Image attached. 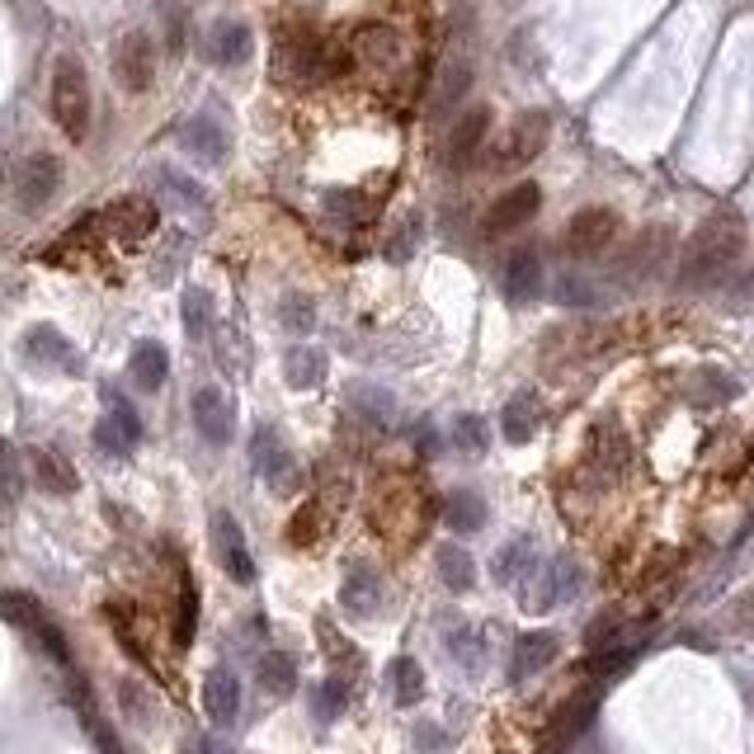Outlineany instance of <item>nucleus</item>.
Masks as SVG:
<instances>
[{"label": "nucleus", "instance_id": "nucleus-1", "mask_svg": "<svg viewBox=\"0 0 754 754\" xmlns=\"http://www.w3.org/2000/svg\"><path fill=\"white\" fill-rule=\"evenodd\" d=\"M741 255H745V217L721 208V213L707 217V222L694 231V241L684 245L679 283L684 288H712V283H721L735 270Z\"/></svg>", "mask_w": 754, "mask_h": 754}, {"label": "nucleus", "instance_id": "nucleus-2", "mask_svg": "<svg viewBox=\"0 0 754 754\" xmlns=\"http://www.w3.org/2000/svg\"><path fill=\"white\" fill-rule=\"evenodd\" d=\"M424 518H430V495H424L420 477H411V471H387V481L377 485V500H373L377 533L411 542V538H420Z\"/></svg>", "mask_w": 754, "mask_h": 754}, {"label": "nucleus", "instance_id": "nucleus-3", "mask_svg": "<svg viewBox=\"0 0 754 754\" xmlns=\"http://www.w3.org/2000/svg\"><path fill=\"white\" fill-rule=\"evenodd\" d=\"M53 118L71 141H85L90 133V81L76 57H61L53 71Z\"/></svg>", "mask_w": 754, "mask_h": 754}, {"label": "nucleus", "instance_id": "nucleus-4", "mask_svg": "<svg viewBox=\"0 0 754 754\" xmlns=\"http://www.w3.org/2000/svg\"><path fill=\"white\" fill-rule=\"evenodd\" d=\"M20 358L34 373H67V377H81V350L61 335L57 325H28L24 340H20Z\"/></svg>", "mask_w": 754, "mask_h": 754}, {"label": "nucleus", "instance_id": "nucleus-5", "mask_svg": "<svg viewBox=\"0 0 754 754\" xmlns=\"http://www.w3.org/2000/svg\"><path fill=\"white\" fill-rule=\"evenodd\" d=\"M208 533H213V557H217V566H222L236 585H250V580H255V561H250V547H245L241 524H236L227 510H213Z\"/></svg>", "mask_w": 754, "mask_h": 754}, {"label": "nucleus", "instance_id": "nucleus-6", "mask_svg": "<svg viewBox=\"0 0 754 754\" xmlns=\"http://www.w3.org/2000/svg\"><path fill=\"white\" fill-rule=\"evenodd\" d=\"M618 213L613 208H585L571 217V227H566V250H571L575 260H590V255H604V250L618 241Z\"/></svg>", "mask_w": 754, "mask_h": 754}, {"label": "nucleus", "instance_id": "nucleus-7", "mask_svg": "<svg viewBox=\"0 0 754 754\" xmlns=\"http://www.w3.org/2000/svg\"><path fill=\"white\" fill-rule=\"evenodd\" d=\"M250 462H255V471L270 481L274 495L297 491V462H293L288 444L278 438V430H270V424H264V430L255 434V444H250Z\"/></svg>", "mask_w": 754, "mask_h": 754}, {"label": "nucleus", "instance_id": "nucleus-8", "mask_svg": "<svg viewBox=\"0 0 754 754\" xmlns=\"http://www.w3.org/2000/svg\"><path fill=\"white\" fill-rule=\"evenodd\" d=\"M547 137H552V118L542 114V108H533V114H524L510 128L505 137V147H500L495 156V165L500 170H518V165H528V161H538L542 147H547Z\"/></svg>", "mask_w": 754, "mask_h": 754}, {"label": "nucleus", "instance_id": "nucleus-9", "mask_svg": "<svg viewBox=\"0 0 754 754\" xmlns=\"http://www.w3.org/2000/svg\"><path fill=\"white\" fill-rule=\"evenodd\" d=\"M114 76H118V85L128 94L151 90V81H156V47H151L147 34H123L118 38V47H114Z\"/></svg>", "mask_w": 754, "mask_h": 754}, {"label": "nucleus", "instance_id": "nucleus-10", "mask_svg": "<svg viewBox=\"0 0 754 754\" xmlns=\"http://www.w3.org/2000/svg\"><path fill=\"white\" fill-rule=\"evenodd\" d=\"M57 184H61V161L38 151V156H28L20 165V175H14V198H20L24 213H38L43 203L57 194Z\"/></svg>", "mask_w": 754, "mask_h": 754}, {"label": "nucleus", "instance_id": "nucleus-11", "mask_svg": "<svg viewBox=\"0 0 754 754\" xmlns=\"http://www.w3.org/2000/svg\"><path fill=\"white\" fill-rule=\"evenodd\" d=\"M104 401H108V415L100 420L94 438H100L104 453H114V458H128V453L137 448V438H141V420H137L133 405L118 397V391H104Z\"/></svg>", "mask_w": 754, "mask_h": 754}, {"label": "nucleus", "instance_id": "nucleus-12", "mask_svg": "<svg viewBox=\"0 0 754 754\" xmlns=\"http://www.w3.org/2000/svg\"><path fill=\"white\" fill-rule=\"evenodd\" d=\"M533 580V590L524 594V608L528 613H552L557 604H566L575 594V585H580V575H575V566L566 561V557H557L552 566H542L538 575H528Z\"/></svg>", "mask_w": 754, "mask_h": 754}, {"label": "nucleus", "instance_id": "nucleus-13", "mask_svg": "<svg viewBox=\"0 0 754 754\" xmlns=\"http://www.w3.org/2000/svg\"><path fill=\"white\" fill-rule=\"evenodd\" d=\"M485 133H491V108H481V104L467 108V114L453 123L448 141H444V161H448V170H467L471 161H477Z\"/></svg>", "mask_w": 754, "mask_h": 754}, {"label": "nucleus", "instance_id": "nucleus-14", "mask_svg": "<svg viewBox=\"0 0 754 754\" xmlns=\"http://www.w3.org/2000/svg\"><path fill=\"white\" fill-rule=\"evenodd\" d=\"M194 424L208 444H227L236 434V405L222 387H198L194 391Z\"/></svg>", "mask_w": 754, "mask_h": 754}, {"label": "nucleus", "instance_id": "nucleus-15", "mask_svg": "<svg viewBox=\"0 0 754 754\" xmlns=\"http://www.w3.org/2000/svg\"><path fill=\"white\" fill-rule=\"evenodd\" d=\"M100 227H108L123 245H137L156 231V203L151 198H118L114 208H104Z\"/></svg>", "mask_w": 754, "mask_h": 754}, {"label": "nucleus", "instance_id": "nucleus-16", "mask_svg": "<svg viewBox=\"0 0 754 754\" xmlns=\"http://www.w3.org/2000/svg\"><path fill=\"white\" fill-rule=\"evenodd\" d=\"M538 208H542V188L538 184H514L510 194H500L491 203V213H485V231H491V236L514 231V227H524Z\"/></svg>", "mask_w": 754, "mask_h": 754}, {"label": "nucleus", "instance_id": "nucleus-17", "mask_svg": "<svg viewBox=\"0 0 754 754\" xmlns=\"http://www.w3.org/2000/svg\"><path fill=\"white\" fill-rule=\"evenodd\" d=\"M203 712H208L213 727H231L241 717V679L227 665L208 670V679H203Z\"/></svg>", "mask_w": 754, "mask_h": 754}, {"label": "nucleus", "instance_id": "nucleus-18", "mask_svg": "<svg viewBox=\"0 0 754 754\" xmlns=\"http://www.w3.org/2000/svg\"><path fill=\"white\" fill-rule=\"evenodd\" d=\"M180 141H184V151H188V156H198L203 165H222V161H227V151H231V137H227V128H222V123H217L213 114L188 118V123H184V133H180Z\"/></svg>", "mask_w": 754, "mask_h": 754}, {"label": "nucleus", "instance_id": "nucleus-19", "mask_svg": "<svg viewBox=\"0 0 754 754\" xmlns=\"http://www.w3.org/2000/svg\"><path fill=\"white\" fill-rule=\"evenodd\" d=\"M0 618H10V622L28 627V632H34V637H43V641H47V651H53L57 660H67V641L57 637V627L47 622L43 604H34V599H28V594H0Z\"/></svg>", "mask_w": 754, "mask_h": 754}, {"label": "nucleus", "instance_id": "nucleus-20", "mask_svg": "<svg viewBox=\"0 0 754 754\" xmlns=\"http://www.w3.org/2000/svg\"><path fill=\"white\" fill-rule=\"evenodd\" d=\"M552 660H557V637L552 632H524L514 641V655H510V679L524 684L538 670L552 665Z\"/></svg>", "mask_w": 754, "mask_h": 754}, {"label": "nucleus", "instance_id": "nucleus-21", "mask_svg": "<svg viewBox=\"0 0 754 754\" xmlns=\"http://www.w3.org/2000/svg\"><path fill=\"white\" fill-rule=\"evenodd\" d=\"M340 604L354 613V618H373L377 608H382V580H377L373 566H350V575H344L340 585Z\"/></svg>", "mask_w": 754, "mask_h": 754}, {"label": "nucleus", "instance_id": "nucleus-22", "mask_svg": "<svg viewBox=\"0 0 754 754\" xmlns=\"http://www.w3.org/2000/svg\"><path fill=\"white\" fill-rule=\"evenodd\" d=\"M665 250H670V231L665 227H651V231H641L637 241H632V250L622 255V278H647V274H655L660 270V260H665Z\"/></svg>", "mask_w": 754, "mask_h": 754}, {"label": "nucleus", "instance_id": "nucleus-23", "mask_svg": "<svg viewBox=\"0 0 754 754\" xmlns=\"http://www.w3.org/2000/svg\"><path fill=\"white\" fill-rule=\"evenodd\" d=\"M250 47H255V38H250L245 24H236V20L213 24L208 57L217 61V67H245V61H250Z\"/></svg>", "mask_w": 754, "mask_h": 754}, {"label": "nucleus", "instance_id": "nucleus-24", "mask_svg": "<svg viewBox=\"0 0 754 754\" xmlns=\"http://www.w3.org/2000/svg\"><path fill=\"white\" fill-rule=\"evenodd\" d=\"M538 288H542V260H538V250H514L510 270H505L510 302H528V297H538Z\"/></svg>", "mask_w": 754, "mask_h": 754}, {"label": "nucleus", "instance_id": "nucleus-25", "mask_svg": "<svg viewBox=\"0 0 754 754\" xmlns=\"http://www.w3.org/2000/svg\"><path fill=\"white\" fill-rule=\"evenodd\" d=\"M434 566H438V580H444L453 594H467L471 585H477V561H471V552L458 547V542H438Z\"/></svg>", "mask_w": 754, "mask_h": 754}, {"label": "nucleus", "instance_id": "nucleus-26", "mask_svg": "<svg viewBox=\"0 0 754 754\" xmlns=\"http://www.w3.org/2000/svg\"><path fill=\"white\" fill-rule=\"evenodd\" d=\"M133 382L141 391H161L165 387V373H170V354H165V344H156V340H141L137 350H133Z\"/></svg>", "mask_w": 754, "mask_h": 754}, {"label": "nucleus", "instance_id": "nucleus-27", "mask_svg": "<svg viewBox=\"0 0 754 754\" xmlns=\"http://www.w3.org/2000/svg\"><path fill=\"white\" fill-rule=\"evenodd\" d=\"M533 566H538V552H533V538H514L495 552V580L500 585H524V580L533 575Z\"/></svg>", "mask_w": 754, "mask_h": 754}, {"label": "nucleus", "instance_id": "nucleus-28", "mask_svg": "<svg viewBox=\"0 0 754 754\" xmlns=\"http://www.w3.org/2000/svg\"><path fill=\"white\" fill-rule=\"evenodd\" d=\"M28 467H34V481L43 485V491H53V495H71L76 485V471L67 458H57V453H47V448H34L28 453Z\"/></svg>", "mask_w": 754, "mask_h": 754}, {"label": "nucleus", "instance_id": "nucleus-29", "mask_svg": "<svg viewBox=\"0 0 754 754\" xmlns=\"http://www.w3.org/2000/svg\"><path fill=\"white\" fill-rule=\"evenodd\" d=\"M255 679H260V688H264L270 698H288L293 688H297V665H293V655L264 651L260 665H255Z\"/></svg>", "mask_w": 754, "mask_h": 754}, {"label": "nucleus", "instance_id": "nucleus-30", "mask_svg": "<svg viewBox=\"0 0 754 754\" xmlns=\"http://www.w3.org/2000/svg\"><path fill=\"white\" fill-rule=\"evenodd\" d=\"M283 377H288V387L311 391L325 377V354L311 350V344H297V350H288V358H283Z\"/></svg>", "mask_w": 754, "mask_h": 754}, {"label": "nucleus", "instance_id": "nucleus-31", "mask_svg": "<svg viewBox=\"0 0 754 754\" xmlns=\"http://www.w3.org/2000/svg\"><path fill=\"white\" fill-rule=\"evenodd\" d=\"M350 47H354V57H358V61L387 67V61L397 57V34H391L387 24H364V28L354 34V43H350Z\"/></svg>", "mask_w": 754, "mask_h": 754}, {"label": "nucleus", "instance_id": "nucleus-32", "mask_svg": "<svg viewBox=\"0 0 754 754\" xmlns=\"http://www.w3.org/2000/svg\"><path fill=\"white\" fill-rule=\"evenodd\" d=\"M500 430H505V438L510 444H528L533 434H538V401L528 397H514L510 405H505V415H500Z\"/></svg>", "mask_w": 754, "mask_h": 754}, {"label": "nucleus", "instance_id": "nucleus-33", "mask_svg": "<svg viewBox=\"0 0 754 754\" xmlns=\"http://www.w3.org/2000/svg\"><path fill=\"white\" fill-rule=\"evenodd\" d=\"M448 651H453V660H458L467 674H477V670L485 665V637H481L471 622L448 627Z\"/></svg>", "mask_w": 754, "mask_h": 754}, {"label": "nucleus", "instance_id": "nucleus-34", "mask_svg": "<svg viewBox=\"0 0 754 754\" xmlns=\"http://www.w3.org/2000/svg\"><path fill=\"white\" fill-rule=\"evenodd\" d=\"M317 637H321V651L330 655V665H335V674H340V679H350V674L358 670V651H354V641H350V637H340V632H335V622H330V618H321V622H317Z\"/></svg>", "mask_w": 754, "mask_h": 754}, {"label": "nucleus", "instance_id": "nucleus-35", "mask_svg": "<svg viewBox=\"0 0 754 754\" xmlns=\"http://www.w3.org/2000/svg\"><path fill=\"white\" fill-rule=\"evenodd\" d=\"M24 491V471H20V453H14L10 438H0V514H10L20 505Z\"/></svg>", "mask_w": 754, "mask_h": 754}, {"label": "nucleus", "instance_id": "nucleus-36", "mask_svg": "<svg viewBox=\"0 0 754 754\" xmlns=\"http://www.w3.org/2000/svg\"><path fill=\"white\" fill-rule=\"evenodd\" d=\"M198 632V585L194 575H180V608H175V647H188Z\"/></svg>", "mask_w": 754, "mask_h": 754}, {"label": "nucleus", "instance_id": "nucleus-37", "mask_svg": "<svg viewBox=\"0 0 754 754\" xmlns=\"http://www.w3.org/2000/svg\"><path fill=\"white\" fill-rule=\"evenodd\" d=\"M391 694H397L401 707H415L424 698V670H420V660L401 655L397 665H391Z\"/></svg>", "mask_w": 754, "mask_h": 754}, {"label": "nucleus", "instance_id": "nucleus-38", "mask_svg": "<svg viewBox=\"0 0 754 754\" xmlns=\"http://www.w3.org/2000/svg\"><path fill=\"white\" fill-rule=\"evenodd\" d=\"M444 518L458 533H471V528H481L485 524V505H481V495H471V491H453L444 500Z\"/></svg>", "mask_w": 754, "mask_h": 754}, {"label": "nucleus", "instance_id": "nucleus-39", "mask_svg": "<svg viewBox=\"0 0 754 754\" xmlns=\"http://www.w3.org/2000/svg\"><path fill=\"white\" fill-rule=\"evenodd\" d=\"M321 533H325V514H321L317 500H307V505L293 514V524H288V542L293 547H317Z\"/></svg>", "mask_w": 754, "mask_h": 754}, {"label": "nucleus", "instance_id": "nucleus-40", "mask_svg": "<svg viewBox=\"0 0 754 754\" xmlns=\"http://www.w3.org/2000/svg\"><path fill=\"white\" fill-rule=\"evenodd\" d=\"M344 698H350V688H344L340 674H330V679L311 688V712H317V721H335L344 712Z\"/></svg>", "mask_w": 754, "mask_h": 754}, {"label": "nucleus", "instance_id": "nucleus-41", "mask_svg": "<svg viewBox=\"0 0 754 754\" xmlns=\"http://www.w3.org/2000/svg\"><path fill=\"white\" fill-rule=\"evenodd\" d=\"M184 330H188V340H203L213 330V297L203 293V288H188L184 293Z\"/></svg>", "mask_w": 754, "mask_h": 754}, {"label": "nucleus", "instance_id": "nucleus-42", "mask_svg": "<svg viewBox=\"0 0 754 754\" xmlns=\"http://www.w3.org/2000/svg\"><path fill=\"white\" fill-rule=\"evenodd\" d=\"M467 85H471V67H467L462 57H453L448 67H444V85H438V100H434V104H438V114H448V108L467 94Z\"/></svg>", "mask_w": 754, "mask_h": 754}, {"label": "nucleus", "instance_id": "nucleus-43", "mask_svg": "<svg viewBox=\"0 0 754 754\" xmlns=\"http://www.w3.org/2000/svg\"><path fill=\"white\" fill-rule=\"evenodd\" d=\"M278 317H283V325H288V330H297V335H307V330L317 325V307H311V297L288 293V297H283V307H278Z\"/></svg>", "mask_w": 754, "mask_h": 754}, {"label": "nucleus", "instance_id": "nucleus-44", "mask_svg": "<svg viewBox=\"0 0 754 754\" xmlns=\"http://www.w3.org/2000/svg\"><path fill=\"white\" fill-rule=\"evenodd\" d=\"M161 184H165V194L175 198V203H184V208H203V188L194 184V180H184V175H175V170H161Z\"/></svg>", "mask_w": 754, "mask_h": 754}, {"label": "nucleus", "instance_id": "nucleus-45", "mask_svg": "<svg viewBox=\"0 0 754 754\" xmlns=\"http://www.w3.org/2000/svg\"><path fill=\"white\" fill-rule=\"evenodd\" d=\"M453 438H458L462 453H485V424L477 415H458V424H453Z\"/></svg>", "mask_w": 754, "mask_h": 754}, {"label": "nucleus", "instance_id": "nucleus-46", "mask_svg": "<svg viewBox=\"0 0 754 754\" xmlns=\"http://www.w3.org/2000/svg\"><path fill=\"white\" fill-rule=\"evenodd\" d=\"M731 627H735V632H754V590L731 608Z\"/></svg>", "mask_w": 754, "mask_h": 754}, {"label": "nucleus", "instance_id": "nucleus-47", "mask_svg": "<svg viewBox=\"0 0 754 754\" xmlns=\"http://www.w3.org/2000/svg\"><path fill=\"white\" fill-rule=\"evenodd\" d=\"M415 741H420V750H438V745H444V731H438V727H430V721H420Z\"/></svg>", "mask_w": 754, "mask_h": 754}]
</instances>
